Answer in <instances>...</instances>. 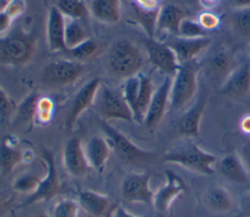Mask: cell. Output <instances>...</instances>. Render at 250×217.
<instances>
[{
    "instance_id": "obj_1",
    "label": "cell",
    "mask_w": 250,
    "mask_h": 217,
    "mask_svg": "<svg viewBox=\"0 0 250 217\" xmlns=\"http://www.w3.org/2000/svg\"><path fill=\"white\" fill-rule=\"evenodd\" d=\"M36 49V36L31 30L18 25L0 38V64L19 66L28 63Z\"/></svg>"
},
{
    "instance_id": "obj_2",
    "label": "cell",
    "mask_w": 250,
    "mask_h": 217,
    "mask_svg": "<svg viewBox=\"0 0 250 217\" xmlns=\"http://www.w3.org/2000/svg\"><path fill=\"white\" fill-rule=\"evenodd\" d=\"M144 59L140 49L128 39H119L111 44L106 55V66L112 76L126 80L140 72Z\"/></svg>"
},
{
    "instance_id": "obj_3",
    "label": "cell",
    "mask_w": 250,
    "mask_h": 217,
    "mask_svg": "<svg viewBox=\"0 0 250 217\" xmlns=\"http://www.w3.org/2000/svg\"><path fill=\"white\" fill-rule=\"evenodd\" d=\"M163 161L181 165L190 171L210 176L214 174L216 156L194 143H188L176 148L163 155Z\"/></svg>"
},
{
    "instance_id": "obj_4",
    "label": "cell",
    "mask_w": 250,
    "mask_h": 217,
    "mask_svg": "<svg viewBox=\"0 0 250 217\" xmlns=\"http://www.w3.org/2000/svg\"><path fill=\"white\" fill-rule=\"evenodd\" d=\"M93 107L101 120H123L134 122V117L122 90L101 84Z\"/></svg>"
},
{
    "instance_id": "obj_5",
    "label": "cell",
    "mask_w": 250,
    "mask_h": 217,
    "mask_svg": "<svg viewBox=\"0 0 250 217\" xmlns=\"http://www.w3.org/2000/svg\"><path fill=\"white\" fill-rule=\"evenodd\" d=\"M101 128L109 147L121 161L128 164L142 165L146 164L155 158V153L153 152L141 149L124 134L108 124L107 121L101 120Z\"/></svg>"
},
{
    "instance_id": "obj_6",
    "label": "cell",
    "mask_w": 250,
    "mask_h": 217,
    "mask_svg": "<svg viewBox=\"0 0 250 217\" xmlns=\"http://www.w3.org/2000/svg\"><path fill=\"white\" fill-rule=\"evenodd\" d=\"M198 71L199 65L195 61L180 65L172 77L169 105L171 108L180 109L192 100L197 90Z\"/></svg>"
},
{
    "instance_id": "obj_7",
    "label": "cell",
    "mask_w": 250,
    "mask_h": 217,
    "mask_svg": "<svg viewBox=\"0 0 250 217\" xmlns=\"http://www.w3.org/2000/svg\"><path fill=\"white\" fill-rule=\"evenodd\" d=\"M83 72L84 65L77 61L56 60L42 68L41 80L46 86L61 88L75 83Z\"/></svg>"
},
{
    "instance_id": "obj_8",
    "label": "cell",
    "mask_w": 250,
    "mask_h": 217,
    "mask_svg": "<svg viewBox=\"0 0 250 217\" xmlns=\"http://www.w3.org/2000/svg\"><path fill=\"white\" fill-rule=\"evenodd\" d=\"M41 157L46 164V175L41 179L37 190L31 194L19 207L28 206L38 201H48L52 199L60 191V180L57 172L54 153L48 149L41 148Z\"/></svg>"
},
{
    "instance_id": "obj_9",
    "label": "cell",
    "mask_w": 250,
    "mask_h": 217,
    "mask_svg": "<svg viewBox=\"0 0 250 217\" xmlns=\"http://www.w3.org/2000/svg\"><path fill=\"white\" fill-rule=\"evenodd\" d=\"M144 43L147 60L150 65L166 76L173 77L181 65L174 50L169 44L164 43L155 37H146Z\"/></svg>"
},
{
    "instance_id": "obj_10",
    "label": "cell",
    "mask_w": 250,
    "mask_h": 217,
    "mask_svg": "<svg viewBox=\"0 0 250 217\" xmlns=\"http://www.w3.org/2000/svg\"><path fill=\"white\" fill-rule=\"evenodd\" d=\"M150 174L132 173L126 176L121 184L120 194L127 202H142L152 205L153 194L149 187Z\"/></svg>"
},
{
    "instance_id": "obj_11",
    "label": "cell",
    "mask_w": 250,
    "mask_h": 217,
    "mask_svg": "<svg viewBox=\"0 0 250 217\" xmlns=\"http://www.w3.org/2000/svg\"><path fill=\"white\" fill-rule=\"evenodd\" d=\"M102 84L100 78L96 77L86 82L73 97L67 114L65 116V127L71 129L76 123L79 116L94 104L96 94Z\"/></svg>"
},
{
    "instance_id": "obj_12",
    "label": "cell",
    "mask_w": 250,
    "mask_h": 217,
    "mask_svg": "<svg viewBox=\"0 0 250 217\" xmlns=\"http://www.w3.org/2000/svg\"><path fill=\"white\" fill-rule=\"evenodd\" d=\"M171 85L172 77L166 76L157 89L154 90L143 122L146 128L153 129L162 120L170 105Z\"/></svg>"
},
{
    "instance_id": "obj_13",
    "label": "cell",
    "mask_w": 250,
    "mask_h": 217,
    "mask_svg": "<svg viewBox=\"0 0 250 217\" xmlns=\"http://www.w3.org/2000/svg\"><path fill=\"white\" fill-rule=\"evenodd\" d=\"M165 184L153 194L152 199L153 207L161 213L168 211L175 198L187 190L183 178L172 170H165Z\"/></svg>"
},
{
    "instance_id": "obj_14",
    "label": "cell",
    "mask_w": 250,
    "mask_h": 217,
    "mask_svg": "<svg viewBox=\"0 0 250 217\" xmlns=\"http://www.w3.org/2000/svg\"><path fill=\"white\" fill-rule=\"evenodd\" d=\"M78 204L92 217H112L119 205L110 196L93 191L79 192Z\"/></svg>"
},
{
    "instance_id": "obj_15",
    "label": "cell",
    "mask_w": 250,
    "mask_h": 217,
    "mask_svg": "<svg viewBox=\"0 0 250 217\" xmlns=\"http://www.w3.org/2000/svg\"><path fill=\"white\" fill-rule=\"evenodd\" d=\"M62 158L65 170L72 176L83 177L91 169L84 152V148L78 138H72L67 141L63 149Z\"/></svg>"
},
{
    "instance_id": "obj_16",
    "label": "cell",
    "mask_w": 250,
    "mask_h": 217,
    "mask_svg": "<svg viewBox=\"0 0 250 217\" xmlns=\"http://www.w3.org/2000/svg\"><path fill=\"white\" fill-rule=\"evenodd\" d=\"M65 23L64 16L56 6H53L49 10L46 22V38L50 52L58 53L66 51L64 43Z\"/></svg>"
},
{
    "instance_id": "obj_17",
    "label": "cell",
    "mask_w": 250,
    "mask_h": 217,
    "mask_svg": "<svg viewBox=\"0 0 250 217\" xmlns=\"http://www.w3.org/2000/svg\"><path fill=\"white\" fill-rule=\"evenodd\" d=\"M130 5L137 22L145 30L146 37H154L156 19L161 8L160 0H130Z\"/></svg>"
},
{
    "instance_id": "obj_18",
    "label": "cell",
    "mask_w": 250,
    "mask_h": 217,
    "mask_svg": "<svg viewBox=\"0 0 250 217\" xmlns=\"http://www.w3.org/2000/svg\"><path fill=\"white\" fill-rule=\"evenodd\" d=\"M211 43L212 40L207 36L198 38H184L176 36V39L168 44L174 50L180 65H182L195 61V59L206 48H208Z\"/></svg>"
},
{
    "instance_id": "obj_19",
    "label": "cell",
    "mask_w": 250,
    "mask_h": 217,
    "mask_svg": "<svg viewBox=\"0 0 250 217\" xmlns=\"http://www.w3.org/2000/svg\"><path fill=\"white\" fill-rule=\"evenodd\" d=\"M206 103V97L201 96L188 109L182 114L177 125V130L181 136L188 138L198 137L200 121L205 110Z\"/></svg>"
},
{
    "instance_id": "obj_20",
    "label": "cell",
    "mask_w": 250,
    "mask_h": 217,
    "mask_svg": "<svg viewBox=\"0 0 250 217\" xmlns=\"http://www.w3.org/2000/svg\"><path fill=\"white\" fill-rule=\"evenodd\" d=\"M250 90V66L247 64L236 66L221 85V92L232 98L245 96Z\"/></svg>"
},
{
    "instance_id": "obj_21",
    "label": "cell",
    "mask_w": 250,
    "mask_h": 217,
    "mask_svg": "<svg viewBox=\"0 0 250 217\" xmlns=\"http://www.w3.org/2000/svg\"><path fill=\"white\" fill-rule=\"evenodd\" d=\"M234 62V57L229 51L220 50L206 63V73L213 80L223 84L229 73L236 67Z\"/></svg>"
},
{
    "instance_id": "obj_22",
    "label": "cell",
    "mask_w": 250,
    "mask_h": 217,
    "mask_svg": "<svg viewBox=\"0 0 250 217\" xmlns=\"http://www.w3.org/2000/svg\"><path fill=\"white\" fill-rule=\"evenodd\" d=\"M185 18L186 13L182 8L173 4L161 6L156 19L155 33L166 32L171 35L178 36L181 22Z\"/></svg>"
},
{
    "instance_id": "obj_23",
    "label": "cell",
    "mask_w": 250,
    "mask_h": 217,
    "mask_svg": "<svg viewBox=\"0 0 250 217\" xmlns=\"http://www.w3.org/2000/svg\"><path fill=\"white\" fill-rule=\"evenodd\" d=\"M84 152L91 168L103 170L109 157L110 147L105 138L101 136H93L86 143Z\"/></svg>"
},
{
    "instance_id": "obj_24",
    "label": "cell",
    "mask_w": 250,
    "mask_h": 217,
    "mask_svg": "<svg viewBox=\"0 0 250 217\" xmlns=\"http://www.w3.org/2000/svg\"><path fill=\"white\" fill-rule=\"evenodd\" d=\"M220 173L229 181L238 184L248 182V171L236 153L224 155L218 163Z\"/></svg>"
},
{
    "instance_id": "obj_25",
    "label": "cell",
    "mask_w": 250,
    "mask_h": 217,
    "mask_svg": "<svg viewBox=\"0 0 250 217\" xmlns=\"http://www.w3.org/2000/svg\"><path fill=\"white\" fill-rule=\"evenodd\" d=\"M89 11L103 23H116L121 16L120 0H92Z\"/></svg>"
},
{
    "instance_id": "obj_26",
    "label": "cell",
    "mask_w": 250,
    "mask_h": 217,
    "mask_svg": "<svg viewBox=\"0 0 250 217\" xmlns=\"http://www.w3.org/2000/svg\"><path fill=\"white\" fill-rule=\"evenodd\" d=\"M139 77V89L136 104V110L134 113V122L143 124L144 118L154 92L151 78L142 72L138 73Z\"/></svg>"
},
{
    "instance_id": "obj_27",
    "label": "cell",
    "mask_w": 250,
    "mask_h": 217,
    "mask_svg": "<svg viewBox=\"0 0 250 217\" xmlns=\"http://www.w3.org/2000/svg\"><path fill=\"white\" fill-rule=\"evenodd\" d=\"M204 205L214 212H228L232 208L230 194L223 186H213L203 195Z\"/></svg>"
},
{
    "instance_id": "obj_28",
    "label": "cell",
    "mask_w": 250,
    "mask_h": 217,
    "mask_svg": "<svg viewBox=\"0 0 250 217\" xmlns=\"http://www.w3.org/2000/svg\"><path fill=\"white\" fill-rule=\"evenodd\" d=\"M23 161V152L13 145L8 138L0 141V173L2 175H8Z\"/></svg>"
},
{
    "instance_id": "obj_29",
    "label": "cell",
    "mask_w": 250,
    "mask_h": 217,
    "mask_svg": "<svg viewBox=\"0 0 250 217\" xmlns=\"http://www.w3.org/2000/svg\"><path fill=\"white\" fill-rule=\"evenodd\" d=\"M89 38L90 37L82 22V20H70L67 23H65L64 43L66 51L76 47Z\"/></svg>"
},
{
    "instance_id": "obj_30",
    "label": "cell",
    "mask_w": 250,
    "mask_h": 217,
    "mask_svg": "<svg viewBox=\"0 0 250 217\" xmlns=\"http://www.w3.org/2000/svg\"><path fill=\"white\" fill-rule=\"evenodd\" d=\"M39 96L35 93H31L26 96L19 106L14 115V122L16 124H26L31 123L35 119L36 104Z\"/></svg>"
},
{
    "instance_id": "obj_31",
    "label": "cell",
    "mask_w": 250,
    "mask_h": 217,
    "mask_svg": "<svg viewBox=\"0 0 250 217\" xmlns=\"http://www.w3.org/2000/svg\"><path fill=\"white\" fill-rule=\"evenodd\" d=\"M56 7L70 20H85L90 11L84 0H58Z\"/></svg>"
},
{
    "instance_id": "obj_32",
    "label": "cell",
    "mask_w": 250,
    "mask_h": 217,
    "mask_svg": "<svg viewBox=\"0 0 250 217\" xmlns=\"http://www.w3.org/2000/svg\"><path fill=\"white\" fill-rule=\"evenodd\" d=\"M230 23L237 35L250 38V7L234 9L230 17Z\"/></svg>"
},
{
    "instance_id": "obj_33",
    "label": "cell",
    "mask_w": 250,
    "mask_h": 217,
    "mask_svg": "<svg viewBox=\"0 0 250 217\" xmlns=\"http://www.w3.org/2000/svg\"><path fill=\"white\" fill-rule=\"evenodd\" d=\"M41 179L38 178L37 176L30 174V173H26V174H22L21 176H19L13 183V190L21 193V194H33L39 184H40Z\"/></svg>"
},
{
    "instance_id": "obj_34",
    "label": "cell",
    "mask_w": 250,
    "mask_h": 217,
    "mask_svg": "<svg viewBox=\"0 0 250 217\" xmlns=\"http://www.w3.org/2000/svg\"><path fill=\"white\" fill-rule=\"evenodd\" d=\"M55 105L49 97H39L36 104L35 121L39 124H47L53 117Z\"/></svg>"
},
{
    "instance_id": "obj_35",
    "label": "cell",
    "mask_w": 250,
    "mask_h": 217,
    "mask_svg": "<svg viewBox=\"0 0 250 217\" xmlns=\"http://www.w3.org/2000/svg\"><path fill=\"white\" fill-rule=\"evenodd\" d=\"M208 31H206L197 21L185 18L180 24L179 27V35L180 37L184 38H198L207 36Z\"/></svg>"
},
{
    "instance_id": "obj_36",
    "label": "cell",
    "mask_w": 250,
    "mask_h": 217,
    "mask_svg": "<svg viewBox=\"0 0 250 217\" xmlns=\"http://www.w3.org/2000/svg\"><path fill=\"white\" fill-rule=\"evenodd\" d=\"M79 204L70 198L59 200L53 207L51 217H78Z\"/></svg>"
},
{
    "instance_id": "obj_37",
    "label": "cell",
    "mask_w": 250,
    "mask_h": 217,
    "mask_svg": "<svg viewBox=\"0 0 250 217\" xmlns=\"http://www.w3.org/2000/svg\"><path fill=\"white\" fill-rule=\"evenodd\" d=\"M97 50H98L97 43L91 38H89L84 42H82L81 44L77 45L76 47L67 51L70 53L71 57L74 58L76 61H84L94 56Z\"/></svg>"
},
{
    "instance_id": "obj_38",
    "label": "cell",
    "mask_w": 250,
    "mask_h": 217,
    "mask_svg": "<svg viewBox=\"0 0 250 217\" xmlns=\"http://www.w3.org/2000/svg\"><path fill=\"white\" fill-rule=\"evenodd\" d=\"M17 109V104L0 87V123L8 122Z\"/></svg>"
},
{
    "instance_id": "obj_39",
    "label": "cell",
    "mask_w": 250,
    "mask_h": 217,
    "mask_svg": "<svg viewBox=\"0 0 250 217\" xmlns=\"http://www.w3.org/2000/svg\"><path fill=\"white\" fill-rule=\"evenodd\" d=\"M196 21L206 31H211L218 28L221 23L220 17L212 10H203L200 12Z\"/></svg>"
},
{
    "instance_id": "obj_40",
    "label": "cell",
    "mask_w": 250,
    "mask_h": 217,
    "mask_svg": "<svg viewBox=\"0 0 250 217\" xmlns=\"http://www.w3.org/2000/svg\"><path fill=\"white\" fill-rule=\"evenodd\" d=\"M25 7L26 4L24 0H8L2 7V10L5 11L14 20H16L23 14V12L25 11Z\"/></svg>"
},
{
    "instance_id": "obj_41",
    "label": "cell",
    "mask_w": 250,
    "mask_h": 217,
    "mask_svg": "<svg viewBox=\"0 0 250 217\" xmlns=\"http://www.w3.org/2000/svg\"><path fill=\"white\" fill-rule=\"evenodd\" d=\"M14 21L15 20L5 11H3L2 9L0 10V38L6 35L11 30Z\"/></svg>"
},
{
    "instance_id": "obj_42",
    "label": "cell",
    "mask_w": 250,
    "mask_h": 217,
    "mask_svg": "<svg viewBox=\"0 0 250 217\" xmlns=\"http://www.w3.org/2000/svg\"><path fill=\"white\" fill-rule=\"evenodd\" d=\"M239 157L241 158L245 168L250 172V139L247 140L241 147L239 152Z\"/></svg>"
},
{
    "instance_id": "obj_43",
    "label": "cell",
    "mask_w": 250,
    "mask_h": 217,
    "mask_svg": "<svg viewBox=\"0 0 250 217\" xmlns=\"http://www.w3.org/2000/svg\"><path fill=\"white\" fill-rule=\"evenodd\" d=\"M237 217H250V192L244 194L241 197L239 214Z\"/></svg>"
},
{
    "instance_id": "obj_44",
    "label": "cell",
    "mask_w": 250,
    "mask_h": 217,
    "mask_svg": "<svg viewBox=\"0 0 250 217\" xmlns=\"http://www.w3.org/2000/svg\"><path fill=\"white\" fill-rule=\"evenodd\" d=\"M240 130L247 135H250V113L244 115L239 122Z\"/></svg>"
},
{
    "instance_id": "obj_45",
    "label": "cell",
    "mask_w": 250,
    "mask_h": 217,
    "mask_svg": "<svg viewBox=\"0 0 250 217\" xmlns=\"http://www.w3.org/2000/svg\"><path fill=\"white\" fill-rule=\"evenodd\" d=\"M221 0H199V4L204 10H213L216 8Z\"/></svg>"
},
{
    "instance_id": "obj_46",
    "label": "cell",
    "mask_w": 250,
    "mask_h": 217,
    "mask_svg": "<svg viewBox=\"0 0 250 217\" xmlns=\"http://www.w3.org/2000/svg\"><path fill=\"white\" fill-rule=\"evenodd\" d=\"M112 217H138V216H135L133 214H131L130 212H128L123 206L121 205H118V207L116 208L115 212L113 213V216Z\"/></svg>"
},
{
    "instance_id": "obj_47",
    "label": "cell",
    "mask_w": 250,
    "mask_h": 217,
    "mask_svg": "<svg viewBox=\"0 0 250 217\" xmlns=\"http://www.w3.org/2000/svg\"><path fill=\"white\" fill-rule=\"evenodd\" d=\"M229 2L234 9L250 7V0H229Z\"/></svg>"
},
{
    "instance_id": "obj_48",
    "label": "cell",
    "mask_w": 250,
    "mask_h": 217,
    "mask_svg": "<svg viewBox=\"0 0 250 217\" xmlns=\"http://www.w3.org/2000/svg\"><path fill=\"white\" fill-rule=\"evenodd\" d=\"M9 201L2 195H0V216H2L8 209Z\"/></svg>"
},
{
    "instance_id": "obj_49",
    "label": "cell",
    "mask_w": 250,
    "mask_h": 217,
    "mask_svg": "<svg viewBox=\"0 0 250 217\" xmlns=\"http://www.w3.org/2000/svg\"><path fill=\"white\" fill-rule=\"evenodd\" d=\"M34 217H51V216H49L47 214H38V215H36Z\"/></svg>"
},
{
    "instance_id": "obj_50",
    "label": "cell",
    "mask_w": 250,
    "mask_h": 217,
    "mask_svg": "<svg viewBox=\"0 0 250 217\" xmlns=\"http://www.w3.org/2000/svg\"><path fill=\"white\" fill-rule=\"evenodd\" d=\"M247 53H248V56L250 57V43H249V45L247 47Z\"/></svg>"
}]
</instances>
